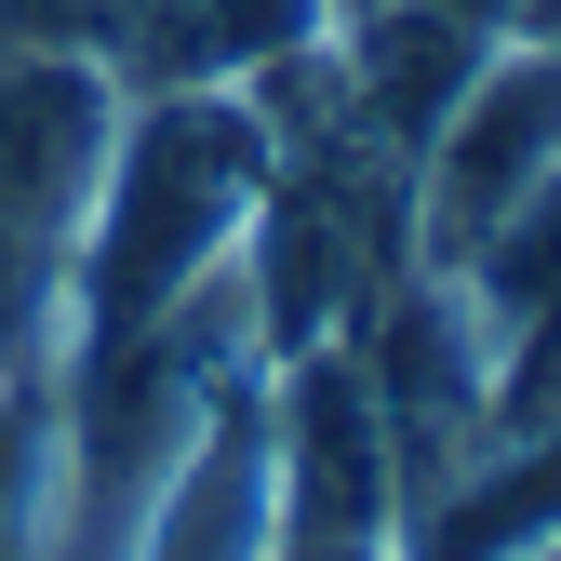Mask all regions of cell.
<instances>
[{"instance_id":"1","label":"cell","mask_w":561,"mask_h":561,"mask_svg":"<svg viewBox=\"0 0 561 561\" xmlns=\"http://www.w3.org/2000/svg\"><path fill=\"white\" fill-rule=\"evenodd\" d=\"M280 174V134L254 94H121L94 215L67 241V308H54V362L161 321L174 295H201L215 267H241V228Z\"/></svg>"},{"instance_id":"2","label":"cell","mask_w":561,"mask_h":561,"mask_svg":"<svg viewBox=\"0 0 561 561\" xmlns=\"http://www.w3.org/2000/svg\"><path fill=\"white\" fill-rule=\"evenodd\" d=\"M267 468L280 548H401V428L347 347L267 362Z\"/></svg>"},{"instance_id":"3","label":"cell","mask_w":561,"mask_h":561,"mask_svg":"<svg viewBox=\"0 0 561 561\" xmlns=\"http://www.w3.org/2000/svg\"><path fill=\"white\" fill-rule=\"evenodd\" d=\"M548 174H561V41H495V67L414 148V267H468Z\"/></svg>"},{"instance_id":"4","label":"cell","mask_w":561,"mask_h":561,"mask_svg":"<svg viewBox=\"0 0 561 561\" xmlns=\"http://www.w3.org/2000/svg\"><path fill=\"white\" fill-rule=\"evenodd\" d=\"M334 67V107L375 134V148H428V134L455 121V94L495 67V27L455 14V0H347V41L321 54Z\"/></svg>"},{"instance_id":"5","label":"cell","mask_w":561,"mask_h":561,"mask_svg":"<svg viewBox=\"0 0 561 561\" xmlns=\"http://www.w3.org/2000/svg\"><path fill=\"white\" fill-rule=\"evenodd\" d=\"M308 41H321V0H134L107 81L121 94H241Z\"/></svg>"},{"instance_id":"6","label":"cell","mask_w":561,"mask_h":561,"mask_svg":"<svg viewBox=\"0 0 561 561\" xmlns=\"http://www.w3.org/2000/svg\"><path fill=\"white\" fill-rule=\"evenodd\" d=\"M54 535V362L0 375V561H41Z\"/></svg>"},{"instance_id":"7","label":"cell","mask_w":561,"mask_h":561,"mask_svg":"<svg viewBox=\"0 0 561 561\" xmlns=\"http://www.w3.org/2000/svg\"><path fill=\"white\" fill-rule=\"evenodd\" d=\"M54 308H67V267H54L41 241H14V228H0V375L54 362Z\"/></svg>"},{"instance_id":"8","label":"cell","mask_w":561,"mask_h":561,"mask_svg":"<svg viewBox=\"0 0 561 561\" xmlns=\"http://www.w3.org/2000/svg\"><path fill=\"white\" fill-rule=\"evenodd\" d=\"M280 561H401V548H280Z\"/></svg>"},{"instance_id":"9","label":"cell","mask_w":561,"mask_h":561,"mask_svg":"<svg viewBox=\"0 0 561 561\" xmlns=\"http://www.w3.org/2000/svg\"><path fill=\"white\" fill-rule=\"evenodd\" d=\"M535 561H561V535H548V548H535Z\"/></svg>"}]
</instances>
